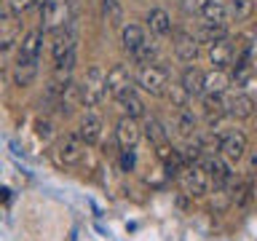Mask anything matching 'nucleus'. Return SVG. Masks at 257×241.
Returning a JSON list of instances; mask_svg holds the SVG:
<instances>
[{"mask_svg":"<svg viewBox=\"0 0 257 241\" xmlns=\"http://www.w3.org/2000/svg\"><path fill=\"white\" fill-rule=\"evenodd\" d=\"M145 27H140V24H134V22H128L120 27V46H123V51L126 54H132L134 48H140L145 43Z\"/></svg>","mask_w":257,"mask_h":241,"instance_id":"b1692460","label":"nucleus"},{"mask_svg":"<svg viewBox=\"0 0 257 241\" xmlns=\"http://www.w3.org/2000/svg\"><path fill=\"white\" fill-rule=\"evenodd\" d=\"M254 14V0H228V22H246Z\"/></svg>","mask_w":257,"mask_h":241,"instance_id":"7c9ffc66","label":"nucleus"},{"mask_svg":"<svg viewBox=\"0 0 257 241\" xmlns=\"http://www.w3.org/2000/svg\"><path fill=\"white\" fill-rule=\"evenodd\" d=\"M102 129H104L102 118L96 115V112L86 110L83 115H80V120H78V129H75V134L80 137V142H86L88 148H91V145H96V142L102 140Z\"/></svg>","mask_w":257,"mask_h":241,"instance_id":"9d476101","label":"nucleus"},{"mask_svg":"<svg viewBox=\"0 0 257 241\" xmlns=\"http://www.w3.org/2000/svg\"><path fill=\"white\" fill-rule=\"evenodd\" d=\"M180 86L188 91V96H201L204 94V70L196 64H188L180 75Z\"/></svg>","mask_w":257,"mask_h":241,"instance_id":"6ab92c4d","label":"nucleus"},{"mask_svg":"<svg viewBox=\"0 0 257 241\" xmlns=\"http://www.w3.org/2000/svg\"><path fill=\"white\" fill-rule=\"evenodd\" d=\"M148 27L156 38H166V35L174 32L172 16H169V11H164V8H153V11L148 14Z\"/></svg>","mask_w":257,"mask_h":241,"instance_id":"4be33fe9","label":"nucleus"},{"mask_svg":"<svg viewBox=\"0 0 257 241\" xmlns=\"http://www.w3.org/2000/svg\"><path fill=\"white\" fill-rule=\"evenodd\" d=\"M134 83L142 88L145 94L150 96H164L166 86H169V70L161 67V64H145V67H137Z\"/></svg>","mask_w":257,"mask_h":241,"instance_id":"20e7f679","label":"nucleus"},{"mask_svg":"<svg viewBox=\"0 0 257 241\" xmlns=\"http://www.w3.org/2000/svg\"><path fill=\"white\" fill-rule=\"evenodd\" d=\"M38 64L40 59H22V56H16V64H14V70H11V78H14V86H19V88H27L35 83V78H38Z\"/></svg>","mask_w":257,"mask_h":241,"instance_id":"ddd939ff","label":"nucleus"},{"mask_svg":"<svg viewBox=\"0 0 257 241\" xmlns=\"http://www.w3.org/2000/svg\"><path fill=\"white\" fill-rule=\"evenodd\" d=\"M201 166L206 169L209 177H212V185H214V188L233 182V174H230L228 161H225V158H220V156H206L204 161H201Z\"/></svg>","mask_w":257,"mask_h":241,"instance_id":"2eb2a0df","label":"nucleus"},{"mask_svg":"<svg viewBox=\"0 0 257 241\" xmlns=\"http://www.w3.org/2000/svg\"><path fill=\"white\" fill-rule=\"evenodd\" d=\"M6 51H0V75H3V72H6Z\"/></svg>","mask_w":257,"mask_h":241,"instance_id":"58836bf2","label":"nucleus"},{"mask_svg":"<svg viewBox=\"0 0 257 241\" xmlns=\"http://www.w3.org/2000/svg\"><path fill=\"white\" fill-rule=\"evenodd\" d=\"M78 96L83 107H96L104 96H107V72H104L99 64H91L86 70L83 80L78 86Z\"/></svg>","mask_w":257,"mask_h":241,"instance_id":"f257e3e1","label":"nucleus"},{"mask_svg":"<svg viewBox=\"0 0 257 241\" xmlns=\"http://www.w3.org/2000/svg\"><path fill=\"white\" fill-rule=\"evenodd\" d=\"M134 164H137L134 148H120V169L123 172H134Z\"/></svg>","mask_w":257,"mask_h":241,"instance_id":"c9c22d12","label":"nucleus"},{"mask_svg":"<svg viewBox=\"0 0 257 241\" xmlns=\"http://www.w3.org/2000/svg\"><path fill=\"white\" fill-rule=\"evenodd\" d=\"M230 86V75L228 70L212 67L209 72H204V94H225Z\"/></svg>","mask_w":257,"mask_h":241,"instance_id":"412c9836","label":"nucleus"},{"mask_svg":"<svg viewBox=\"0 0 257 241\" xmlns=\"http://www.w3.org/2000/svg\"><path fill=\"white\" fill-rule=\"evenodd\" d=\"M193 140L201 145V150H204L206 156H217V153H220V145H222V134L206 132V134H196Z\"/></svg>","mask_w":257,"mask_h":241,"instance_id":"473e14b6","label":"nucleus"},{"mask_svg":"<svg viewBox=\"0 0 257 241\" xmlns=\"http://www.w3.org/2000/svg\"><path fill=\"white\" fill-rule=\"evenodd\" d=\"M128 56H132V62L137 64V67L153 64V62L158 59V43H156V40H148V38H145V43H142L140 48H134V51L128 54Z\"/></svg>","mask_w":257,"mask_h":241,"instance_id":"c85d7f7f","label":"nucleus"},{"mask_svg":"<svg viewBox=\"0 0 257 241\" xmlns=\"http://www.w3.org/2000/svg\"><path fill=\"white\" fill-rule=\"evenodd\" d=\"M75 48H78V27H75V19H72L67 27H62V30L54 32V43H51L54 62L64 59L67 54H75Z\"/></svg>","mask_w":257,"mask_h":241,"instance_id":"0eeeda50","label":"nucleus"},{"mask_svg":"<svg viewBox=\"0 0 257 241\" xmlns=\"http://www.w3.org/2000/svg\"><path fill=\"white\" fill-rule=\"evenodd\" d=\"M246 134L238 132V129H233V132H225L222 134V145H220V156L225 161H230V164H236L246 156Z\"/></svg>","mask_w":257,"mask_h":241,"instance_id":"1a4fd4ad","label":"nucleus"},{"mask_svg":"<svg viewBox=\"0 0 257 241\" xmlns=\"http://www.w3.org/2000/svg\"><path fill=\"white\" fill-rule=\"evenodd\" d=\"M102 19H104V24L107 27H112V30H120L123 27V8H120V3L118 0H102Z\"/></svg>","mask_w":257,"mask_h":241,"instance_id":"c756f323","label":"nucleus"},{"mask_svg":"<svg viewBox=\"0 0 257 241\" xmlns=\"http://www.w3.org/2000/svg\"><path fill=\"white\" fill-rule=\"evenodd\" d=\"M38 134L40 137H51V124H48V120H40V124H38Z\"/></svg>","mask_w":257,"mask_h":241,"instance_id":"e433bc0d","label":"nucleus"},{"mask_svg":"<svg viewBox=\"0 0 257 241\" xmlns=\"http://www.w3.org/2000/svg\"><path fill=\"white\" fill-rule=\"evenodd\" d=\"M35 6H38V0H6V11L16 14V16L27 14L30 8H35Z\"/></svg>","mask_w":257,"mask_h":241,"instance_id":"f704fd0d","label":"nucleus"},{"mask_svg":"<svg viewBox=\"0 0 257 241\" xmlns=\"http://www.w3.org/2000/svg\"><path fill=\"white\" fill-rule=\"evenodd\" d=\"M115 102H118V107L123 110V115H128V118H145V102H142V96L137 94V88L120 94Z\"/></svg>","mask_w":257,"mask_h":241,"instance_id":"393cba45","label":"nucleus"},{"mask_svg":"<svg viewBox=\"0 0 257 241\" xmlns=\"http://www.w3.org/2000/svg\"><path fill=\"white\" fill-rule=\"evenodd\" d=\"M172 43H174V54H177V59H180V62L193 64V62L198 59L201 43H198L196 32H190V30H174Z\"/></svg>","mask_w":257,"mask_h":241,"instance_id":"423d86ee","label":"nucleus"},{"mask_svg":"<svg viewBox=\"0 0 257 241\" xmlns=\"http://www.w3.org/2000/svg\"><path fill=\"white\" fill-rule=\"evenodd\" d=\"M0 14H3V8H0Z\"/></svg>","mask_w":257,"mask_h":241,"instance_id":"ea45409f","label":"nucleus"},{"mask_svg":"<svg viewBox=\"0 0 257 241\" xmlns=\"http://www.w3.org/2000/svg\"><path fill=\"white\" fill-rule=\"evenodd\" d=\"M140 137H142V126L137 124V118L123 115V118L118 120V126H115V142L120 145V148H137Z\"/></svg>","mask_w":257,"mask_h":241,"instance_id":"4468645a","label":"nucleus"},{"mask_svg":"<svg viewBox=\"0 0 257 241\" xmlns=\"http://www.w3.org/2000/svg\"><path fill=\"white\" fill-rule=\"evenodd\" d=\"M70 22H72L70 0H43V8H40V30L43 32H56L67 27Z\"/></svg>","mask_w":257,"mask_h":241,"instance_id":"7ed1b4c3","label":"nucleus"},{"mask_svg":"<svg viewBox=\"0 0 257 241\" xmlns=\"http://www.w3.org/2000/svg\"><path fill=\"white\" fill-rule=\"evenodd\" d=\"M142 134L150 140L153 148H161V145H166L169 142V129L161 124V120L156 115H148L145 118V124H142Z\"/></svg>","mask_w":257,"mask_h":241,"instance_id":"5701e85b","label":"nucleus"},{"mask_svg":"<svg viewBox=\"0 0 257 241\" xmlns=\"http://www.w3.org/2000/svg\"><path fill=\"white\" fill-rule=\"evenodd\" d=\"M0 201H3V204H6V201H11V190H8V188H0Z\"/></svg>","mask_w":257,"mask_h":241,"instance_id":"4c0bfd02","label":"nucleus"},{"mask_svg":"<svg viewBox=\"0 0 257 241\" xmlns=\"http://www.w3.org/2000/svg\"><path fill=\"white\" fill-rule=\"evenodd\" d=\"M196 38H198L201 46H212L214 40L228 38V24H206V22H201L198 30H196Z\"/></svg>","mask_w":257,"mask_h":241,"instance_id":"bb28decb","label":"nucleus"},{"mask_svg":"<svg viewBox=\"0 0 257 241\" xmlns=\"http://www.w3.org/2000/svg\"><path fill=\"white\" fill-rule=\"evenodd\" d=\"M233 56H236V48H233L230 38L214 40V43L209 46V62H212V67L228 70L230 64H233Z\"/></svg>","mask_w":257,"mask_h":241,"instance_id":"dca6fc26","label":"nucleus"},{"mask_svg":"<svg viewBox=\"0 0 257 241\" xmlns=\"http://www.w3.org/2000/svg\"><path fill=\"white\" fill-rule=\"evenodd\" d=\"M209 0H180V11L185 16H201Z\"/></svg>","mask_w":257,"mask_h":241,"instance_id":"72a5a7b5","label":"nucleus"},{"mask_svg":"<svg viewBox=\"0 0 257 241\" xmlns=\"http://www.w3.org/2000/svg\"><path fill=\"white\" fill-rule=\"evenodd\" d=\"M137 83H134V72L128 70V64H112L107 70V94L112 99H118L120 94L132 91Z\"/></svg>","mask_w":257,"mask_h":241,"instance_id":"6e6552de","label":"nucleus"},{"mask_svg":"<svg viewBox=\"0 0 257 241\" xmlns=\"http://www.w3.org/2000/svg\"><path fill=\"white\" fill-rule=\"evenodd\" d=\"M201 104H204L209 126H214L222 115H228V96L225 94H201Z\"/></svg>","mask_w":257,"mask_h":241,"instance_id":"f3484780","label":"nucleus"},{"mask_svg":"<svg viewBox=\"0 0 257 241\" xmlns=\"http://www.w3.org/2000/svg\"><path fill=\"white\" fill-rule=\"evenodd\" d=\"M19 35H22L19 16L3 11V14H0V51H8L11 46L19 43Z\"/></svg>","mask_w":257,"mask_h":241,"instance_id":"9b49d317","label":"nucleus"},{"mask_svg":"<svg viewBox=\"0 0 257 241\" xmlns=\"http://www.w3.org/2000/svg\"><path fill=\"white\" fill-rule=\"evenodd\" d=\"M254 107H257V102H254L246 91H238V94L228 96V115L236 118V120L252 118V115H254Z\"/></svg>","mask_w":257,"mask_h":241,"instance_id":"a211bd4d","label":"nucleus"},{"mask_svg":"<svg viewBox=\"0 0 257 241\" xmlns=\"http://www.w3.org/2000/svg\"><path fill=\"white\" fill-rule=\"evenodd\" d=\"M177 182L185 196L190 198H204L209 190H212V177L206 174V169L201 164H193V166H185L180 174H177Z\"/></svg>","mask_w":257,"mask_h":241,"instance_id":"f03ea898","label":"nucleus"},{"mask_svg":"<svg viewBox=\"0 0 257 241\" xmlns=\"http://www.w3.org/2000/svg\"><path fill=\"white\" fill-rule=\"evenodd\" d=\"M201 22H206V24H228V3H225V0H209L204 14H201Z\"/></svg>","mask_w":257,"mask_h":241,"instance_id":"cd10ccee","label":"nucleus"},{"mask_svg":"<svg viewBox=\"0 0 257 241\" xmlns=\"http://www.w3.org/2000/svg\"><path fill=\"white\" fill-rule=\"evenodd\" d=\"M43 38L46 32L40 27H32L22 35L19 40V51H16V56H22V59H40V51H43Z\"/></svg>","mask_w":257,"mask_h":241,"instance_id":"f8f14e48","label":"nucleus"},{"mask_svg":"<svg viewBox=\"0 0 257 241\" xmlns=\"http://www.w3.org/2000/svg\"><path fill=\"white\" fill-rule=\"evenodd\" d=\"M174 129H177V134H180V137H185V140H193V137L198 134V118L193 115V110L182 107V110H177Z\"/></svg>","mask_w":257,"mask_h":241,"instance_id":"a878e982","label":"nucleus"},{"mask_svg":"<svg viewBox=\"0 0 257 241\" xmlns=\"http://www.w3.org/2000/svg\"><path fill=\"white\" fill-rule=\"evenodd\" d=\"M156 153H158V158H161V164H164V169H166V174L169 177H174L177 180V174L185 169V161H182V153L180 150H174L172 145H161V148H156Z\"/></svg>","mask_w":257,"mask_h":241,"instance_id":"aec40b11","label":"nucleus"},{"mask_svg":"<svg viewBox=\"0 0 257 241\" xmlns=\"http://www.w3.org/2000/svg\"><path fill=\"white\" fill-rule=\"evenodd\" d=\"M86 148H88V145H86V142H80V137H78V134L62 137L59 145H56V150H54L56 164L64 166V169H75V166H80V164L86 161Z\"/></svg>","mask_w":257,"mask_h":241,"instance_id":"39448f33","label":"nucleus"},{"mask_svg":"<svg viewBox=\"0 0 257 241\" xmlns=\"http://www.w3.org/2000/svg\"><path fill=\"white\" fill-rule=\"evenodd\" d=\"M164 99L172 104V107H177V110H182V107H188V91L180 86V83H169L166 86V91H164Z\"/></svg>","mask_w":257,"mask_h":241,"instance_id":"2f4dec72","label":"nucleus"}]
</instances>
